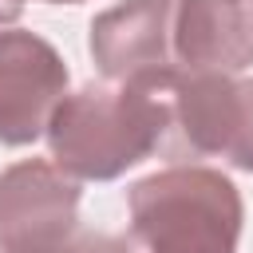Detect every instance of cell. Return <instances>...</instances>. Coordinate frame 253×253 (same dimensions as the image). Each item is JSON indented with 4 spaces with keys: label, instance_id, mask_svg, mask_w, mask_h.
Returning a JSON list of instances; mask_svg holds the SVG:
<instances>
[{
    "label": "cell",
    "instance_id": "7a4b0ae2",
    "mask_svg": "<svg viewBox=\"0 0 253 253\" xmlns=\"http://www.w3.org/2000/svg\"><path fill=\"white\" fill-rule=\"evenodd\" d=\"M126 213L119 253H237L245 221L237 186L194 162L138 178L126 190Z\"/></svg>",
    "mask_w": 253,
    "mask_h": 253
},
{
    "label": "cell",
    "instance_id": "30bf717a",
    "mask_svg": "<svg viewBox=\"0 0 253 253\" xmlns=\"http://www.w3.org/2000/svg\"><path fill=\"white\" fill-rule=\"evenodd\" d=\"M43 4H79V0H43Z\"/></svg>",
    "mask_w": 253,
    "mask_h": 253
},
{
    "label": "cell",
    "instance_id": "ba28073f",
    "mask_svg": "<svg viewBox=\"0 0 253 253\" xmlns=\"http://www.w3.org/2000/svg\"><path fill=\"white\" fill-rule=\"evenodd\" d=\"M8 253H119V241L103 229H87V225H75L71 233L63 237H51V241H36V245H20V249H8Z\"/></svg>",
    "mask_w": 253,
    "mask_h": 253
},
{
    "label": "cell",
    "instance_id": "6da1fadb",
    "mask_svg": "<svg viewBox=\"0 0 253 253\" xmlns=\"http://www.w3.org/2000/svg\"><path fill=\"white\" fill-rule=\"evenodd\" d=\"M174 126L170 99L130 83H83L47 123L51 162L75 182H111L150 158Z\"/></svg>",
    "mask_w": 253,
    "mask_h": 253
},
{
    "label": "cell",
    "instance_id": "8992f818",
    "mask_svg": "<svg viewBox=\"0 0 253 253\" xmlns=\"http://www.w3.org/2000/svg\"><path fill=\"white\" fill-rule=\"evenodd\" d=\"M79 225V182L47 158L0 170V253L63 237Z\"/></svg>",
    "mask_w": 253,
    "mask_h": 253
},
{
    "label": "cell",
    "instance_id": "3957f363",
    "mask_svg": "<svg viewBox=\"0 0 253 253\" xmlns=\"http://www.w3.org/2000/svg\"><path fill=\"white\" fill-rule=\"evenodd\" d=\"M182 0H119L91 20V55L111 83L174 91L182 63L174 47Z\"/></svg>",
    "mask_w": 253,
    "mask_h": 253
},
{
    "label": "cell",
    "instance_id": "277c9868",
    "mask_svg": "<svg viewBox=\"0 0 253 253\" xmlns=\"http://www.w3.org/2000/svg\"><path fill=\"white\" fill-rule=\"evenodd\" d=\"M63 95V55L36 32L0 28V142L28 146L40 134H47V123Z\"/></svg>",
    "mask_w": 253,
    "mask_h": 253
},
{
    "label": "cell",
    "instance_id": "9c48e42d",
    "mask_svg": "<svg viewBox=\"0 0 253 253\" xmlns=\"http://www.w3.org/2000/svg\"><path fill=\"white\" fill-rule=\"evenodd\" d=\"M20 12H24V0H0V28L16 24V20H20Z\"/></svg>",
    "mask_w": 253,
    "mask_h": 253
},
{
    "label": "cell",
    "instance_id": "52a82bcc",
    "mask_svg": "<svg viewBox=\"0 0 253 253\" xmlns=\"http://www.w3.org/2000/svg\"><path fill=\"white\" fill-rule=\"evenodd\" d=\"M174 47L186 75H241L253 67V0H182Z\"/></svg>",
    "mask_w": 253,
    "mask_h": 253
},
{
    "label": "cell",
    "instance_id": "5b68a950",
    "mask_svg": "<svg viewBox=\"0 0 253 253\" xmlns=\"http://www.w3.org/2000/svg\"><path fill=\"white\" fill-rule=\"evenodd\" d=\"M170 115L194 154L253 174V75H186L170 91Z\"/></svg>",
    "mask_w": 253,
    "mask_h": 253
}]
</instances>
